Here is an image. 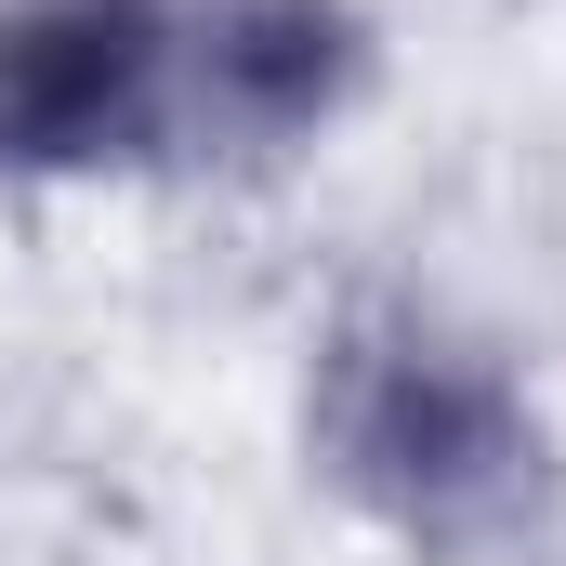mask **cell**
Instances as JSON below:
<instances>
[{"mask_svg": "<svg viewBox=\"0 0 566 566\" xmlns=\"http://www.w3.org/2000/svg\"><path fill=\"white\" fill-rule=\"evenodd\" d=\"M329 461L422 541H474L488 514L527 501L541 434L514 409V382L434 329H382L329 356Z\"/></svg>", "mask_w": 566, "mask_h": 566, "instance_id": "cell-1", "label": "cell"}, {"mask_svg": "<svg viewBox=\"0 0 566 566\" xmlns=\"http://www.w3.org/2000/svg\"><path fill=\"white\" fill-rule=\"evenodd\" d=\"M158 13L145 0H13L0 13V145L13 158H80L145 106L158 80Z\"/></svg>", "mask_w": 566, "mask_h": 566, "instance_id": "cell-2", "label": "cell"}, {"mask_svg": "<svg viewBox=\"0 0 566 566\" xmlns=\"http://www.w3.org/2000/svg\"><path fill=\"white\" fill-rule=\"evenodd\" d=\"M329 66H343L329 0H224V13L198 27V80H211V106H224V119H264V133H290V119L329 93Z\"/></svg>", "mask_w": 566, "mask_h": 566, "instance_id": "cell-3", "label": "cell"}]
</instances>
